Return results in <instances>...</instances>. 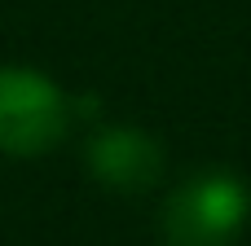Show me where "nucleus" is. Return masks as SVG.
I'll list each match as a JSON object with an SVG mask.
<instances>
[{
	"label": "nucleus",
	"mask_w": 251,
	"mask_h": 246,
	"mask_svg": "<svg viewBox=\"0 0 251 246\" xmlns=\"http://www.w3.org/2000/svg\"><path fill=\"white\" fill-rule=\"evenodd\" d=\"M247 220V189L229 172H199L163 207L168 246H229Z\"/></svg>",
	"instance_id": "f257e3e1"
},
{
	"label": "nucleus",
	"mask_w": 251,
	"mask_h": 246,
	"mask_svg": "<svg viewBox=\"0 0 251 246\" xmlns=\"http://www.w3.org/2000/svg\"><path fill=\"white\" fill-rule=\"evenodd\" d=\"M71 123L66 97L53 79L26 66L0 70V150L9 154H44Z\"/></svg>",
	"instance_id": "f03ea898"
},
{
	"label": "nucleus",
	"mask_w": 251,
	"mask_h": 246,
	"mask_svg": "<svg viewBox=\"0 0 251 246\" xmlns=\"http://www.w3.org/2000/svg\"><path fill=\"white\" fill-rule=\"evenodd\" d=\"M88 167L101 185L115 189H146L163 172V150L150 132L137 128H101L88 141Z\"/></svg>",
	"instance_id": "7ed1b4c3"
}]
</instances>
